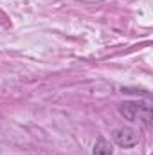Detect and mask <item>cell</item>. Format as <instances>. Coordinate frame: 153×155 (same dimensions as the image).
Returning <instances> with one entry per match:
<instances>
[{"instance_id": "2", "label": "cell", "mask_w": 153, "mask_h": 155, "mask_svg": "<svg viewBox=\"0 0 153 155\" xmlns=\"http://www.w3.org/2000/svg\"><path fill=\"white\" fill-rule=\"evenodd\" d=\"M146 110H150L148 107H144V105H139V103H124L122 107H121V114L126 117V119H137V117L141 116V112H146Z\"/></svg>"}, {"instance_id": "3", "label": "cell", "mask_w": 153, "mask_h": 155, "mask_svg": "<svg viewBox=\"0 0 153 155\" xmlns=\"http://www.w3.org/2000/svg\"><path fill=\"white\" fill-rule=\"evenodd\" d=\"M94 155H112V146L108 141L105 139H99L94 146Z\"/></svg>"}, {"instance_id": "1", "label": "cell", "mask_w": 153, "mask_h": 155, "mask_svg": "<svg viewBox=\"0 0 153 155\" xmlns=\"http://www.w3.org/2000/svg\"><path fill=\"white\" fill-rule=\"evenodd\" d=\"M114 139L122 148H132V146H135L139 143V135L132 128H117L114 132Z\"/></svg>"}]
</instances>
